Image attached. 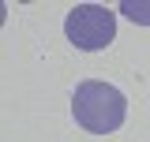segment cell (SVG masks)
<instances>
[{"label":"cell","instance_id":"6da1fadb","mask_svg":"<svg viewBox=\"0 0 150 142\" xmlns=\"http://www.w3.org/2000/svg\"><path fill=\"white\" fill-rule=\"evenodd\" d=\"M71 116L90 135H112L128 116V101L116 86L101 82V79H86L71 93Z\"/></svg>","mask_w":150,"mask_h":142},{"label":"cell","instance_id":"7a4b0ae2","mask_svg":"<svg viewBox=\"0 0 150 142\" xmlns=\"http://www.w3.org/2000/svg\"><path fill=\"white\" fill-rule=\"evenodd\" d=\"M64 34H68V41L75 49L98 53L116 37V15L109 8H101V4H79L64 19Z\"/></svg>","mask_w":150,"mask_h":142},{"label":"cell","instance_id":"3957f363","mask_svg":"<svg viewBox=\"0 0 150 142\" xmlns=\"http://www.w3.org/2000/svg\"><path fill=\"white\" fill-rule=\"evenodd\" d=\"M120 15L139 22V26H150V0H124L120 4Z\"/></svg>","mask_w":150,"mask_h":142}]
</instances>
